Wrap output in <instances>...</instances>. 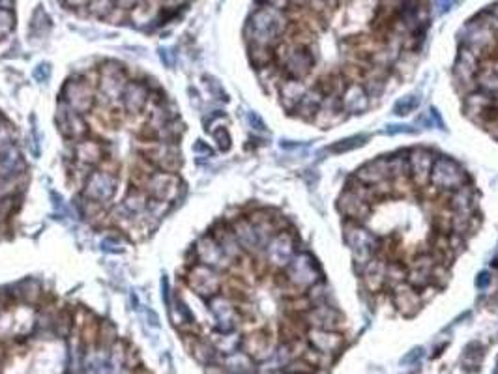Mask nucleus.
I'll return each instance as SVG.
<instances>
[{
  "label": "nucleus",
  "instance_id": "nucleus-6",
  "mask_svg": "<svg viewBox=\"0 0 498 374\" xmlns=\"http://www.w3.org/2000/svg\"><path fill=\"white\" fill-rule=\"evenodd\" d=\"M497 28L493 23H472L468 27L464 28V32H466V45L464 47L472 51L474 55L479 56L484 55V53H489L493 51V47L497 45Z\"/></svg>",
  "mask_w": 498,
  "mask_h": 374
},
{
  "label": "nucleus",
  "instance_id": "nucleus-25",
  "mask_svg": "<svg viewBox=\"0 0 498 374\" xmlns=\"http://www.w3.org/2000/svg\"><path fill=\"white\" fill-rule=\"evenodd\" d=\"M309 342L315 350H319L322 354H334L343 347L341 335L334 331V329H319V327H311L307 331Z\"/></svg>",
  "mask_w": 498,
  "mask_h": 374
},
{
  "label": "nucleus",
  "instance_id": "nucleus-21",
  "mask_svg": "<svg viewBox=\"0 0 498 374\" xmlns=\"http://www.w3.org/2000/svg\"><path fill=\"white\" fill-rule=\"evenodd\" d=\"M232 232H234V236H236L240 247L244 251L255 253L264 249V244H262L259 232H257V226L253 224V221L249 218H242L238 221H234Z\"/></svg>",
  "mask_w": 498,
  "mask_h": 374
},
{
  "label": "nucleus",
  "instance_id": "nucleus-53",
  "mask_svg": "<svg viewBox=\"0 0 498 374\" xmlns=\"http://www.w3.org/2000/svg\"><path fill=\"white\" fill-rule=\"evenodd\" d=\"M188 0H159V4L165 8H180L184 6Z\"/></svg>",
  "mask_w": 498,
  "mask_h": 374
},
{
  "label": "nucleus",
  "instance_id": "nucleus-15",
  "mask_svg": "<svg viewBox=\"0 0 498 374\" xmlns=\"http://www.w3.org/2000/svg\"><path fill=\"white\" fill-rule=\"evenodd\" d=\"M64 103H68L71 109H76L79 115L87 113L94 103V94L92 89L89 86V82L81 81V79H73L66 84L64 89Z\"/></svg>",
  "mask_w": 498,
  "mask_h": 374
},
{
  "label": "nucleus",
  "instance_id": "nucleus-9",
  "mask_svg": "<svg viewBox=\"0 0 498 374\" xmlns=\"http://www.w3.org/2000/svg\"><path fill=\"white\" fill-rule=\"evenodd\" d=\"M116 191V178L105 170H94L87 180L84 195L96 202H107Z\"/></svg>",
  "mask_w": 498,
  "mask_h": 374
},
{
  "label": "nucleus",
  "instance_id": "nucleus-41",
  "mask_svg": "<svg viewBox=\"0 0 498 374\" xmlns=\"http://www.w3.org/2000/svg\"><path fill=\"white\" fill-rule=\"evenodd\" d=\"M116 10L115 0H92L89 4V12L92 15H96L100 19L103 17H109L113 12Z\"/></svg>",
  "mask_w": 498,
  "mask_h": 374
},
{
  "label": "nucleus",
  "instance_id": "nucleus-47",
  "mask_svg": "<svg viewBox=\"0 0 498 374\" xmlns=\"http://www.w3.org/2000/svg\"><path fill=\"white\" fill-rule=\"evenodd\" d=\"M12 146H14V139L10 135V131L6 128H0V154H4Z\"/></svg>",
  "mask_w": 498,
  "mask_h": 374
},
{
  "label": "nucleus",
  "instance_id": "nucleus-44",
  "mask_svg": "<svg viewBox=\"0 0 498 374\" xmlns=\"http://www.w3.org/2000/svg\"><path fill=\"white\" fill-rule=\"evenodd\" d=\"M15 27V17L12 10H0V40L6 38Z\"/></svg>",
  "mask_w": 498,
  "mask_h": 374
},
{
  "label": "nucleus",
  "instance_id": "nucleus-34",
  "mask_svg": "<svg viewBox=\"0 0 498 374\" xmlns=\"http://www.w3.org/2000/svg\"><path fill=\"white\" fill-rule=\"evenodd\" d=\"M476 84L478 90L489 95H498V68H484L479 66L476 75Z\"/></svg>",
  "mask_w": 498,
  "mask_h": 374
},
{
  "label": "nucleus",
  "instance_id": "nucleus-3",
  "mask_svg": "<svg viewBox=\"0 0 498 374\" xmlns=\"http://www.w3.org/2000/svg\"><path fill=\"white\" fill-rule=\"evenodd\" d=\"M431 185L438 191H457L459 187L468 184V176L459 163L450 157H437L429 174Z\"/></svg>",
  "mask_w": 498,
  "mask_h": 374
},
{
  "label": "nucleus",
  "instance_id": "nucleus-39",
  "mask_svg": "<svg viewBox=\"0 0 498 374\" xmlns=\"http://www.w3.org/2000/svg\"><path fill=\"white\" fill-rule=\"evenodd\" d=\"M246 348L249 354H257V355H267L270 352H267L268 348H270V342L264 335L260 334H255V335H249L246 340Z\"/></svg>",
  "mask_w": 498,
  "mask_h": 374
},
{
  "label": "nucleus",
  "instance_id": "nucleus-1",
  "mask_svg": "<svg viewBox=\"0 0 498 374\" xmlns=\"http://www.w3.org/2000/svg\"><path fill=\"white\" fill-rule=\"evenodd\" d=\"M285 27H287V19H285L281 10L272 6H262L251 15V19L247 23V40L251 41L253 45L272 49L273 43L283 34Z\"/></svg>",
  "mask_w": 498,
  "mask_h": 374
},
{
  "label": "nucleus",
  "instance_id": "nucleus-24",
  "mask_svg": "<svg viewBox=\"0 0 498 374\" xmlns=\"http://www.w3.org/2000/svg\"><path fill=\"white\" fill-rule=\"evenodd\" d=\"M306 320L311 327H319V329H334V327L339 324L341 314L337 313V309L330 305V303H322V305L309 307L306 313Z\"/></svg>",
  "mask_w": 498,
  "mask_h": 374
},
{
  "label": "nucleus",
  "instance_id": "nucleus-45",
  "mask_svg": "<svg viewBox=\"0 0 498 374\" xmlns=\"http://www.w3.org/2000/svg\"><path fill=\"white\" fill-rule=\"evenodd\" d=\"M212 137H214V141L218 143L219 150H229L231 148V135H229V131H227V128H223V126H218L216 130H212Z\"/></svg>",
  "mask_w": 498,
  "mask_h": 374
},
{
  "label": "nucleus",
  "instance_id": "nucleus-30",
  "mask_svg": "<svg viewBox=\"0 0 498 374\" xmlns=\"http://www.w3.org/2000/svg\"><path fill=\"white\" fill-rule=\"evenodd\" d=\"M25 170L23 159H21L19 150L12 146L8 148L4 154H0V178H6V180H14Z\"/></svg>",
  "mask_w": 498,
  "mask_h": 374
},
{
  "label": "nucleus",
  "instance_id": "nucleus-43",
  "mask_svg": "<svg viewBox=\"0 0 498 374\" xmlns=\"http://www.w3.org/2000/svg\"><path fill=\"white\" fill-rule=\"evenodd\" d=\"M418 105H420V102H418L416 95H405V97H401V100L394 105V113H396L397 116H405L409 115V113H412V110H416Z\"/></svg>",
  "mask_w": 498,
  "mask_h": 374
},
{
  "label": "nucleus",
  "instance_id": "nucleus-8",
  "mask_svg": "<svg viewBox=\"0 0 498 374\" xmlns=\"http://www.w3.org/2000/svg\"><path fill=\"white\" fill-rule=\"evenodd\" d=\"M315 58L307 47H293L288 49L287 55L283 58V69L291 79H300L304 81L313 69Z\"/></svg>",
  "mask_w": 498,
  "mask_h": 374
},
{
  "label": "nucleus",
  "instance_id": "nucleus-31",
  "mask_svg": "<svg viewBox=\"0 0 498 374\" xmlns=\"http://www.w3.org/2000/svg\"><path fill=\"white\" fill-rule=\"evenodd\" d=\"M210 311L216 314V318L219 320V324L223 326L225 324V329L234 324L236 320V309L232 305L231 301L223 296H212L210 299Z\"/></svg>",
  "mask_w": 498,
  "mask_h": 374
},
{
  "label": "nucleus",
  "instance_id": "nucleus-16",
  "mask_svg": "<svg viewBox=\"0 0 498 374\" xmlns=\"http://www.w3.org/2000/svg\"><path fill=\"white\" fill-rule=\"evenodd\" d=\"M197 257L201 260V264L210 266L214 270H223V268L231 264V260L227 259V255L219 247L214 236H203V238L199 239Z\"/></svg>",
  "mask_w": 498,
  "mask_h": 374
},
{
  "label": "nucleus",
  "instance_id": "nucleus-20",
  "mask_svg": "<svg viewBox=\"0 0 498 374\" xmlns=\"http://www.w3.org/2000/svg\"><path fill=\"white\" fill-rule=\"evenodd\" d=\"M345 110L341 107V102H339V95L335 94H328L324 97V102L317 110V115L313 116V122L322 128V130H328L332 128L334 124H339L345 118Z\"/></svg>",
  "mask_w": 498,
  "mask_h": 374
},
{
  "label": "nucleus",
  "instance_id": "nucleus-17",
  "mask_svg": "<svg viewBox=\"0 0 498 374\" xmlns=\"http://www.w3.org/2000/svg\"><path fill=\"white\" fill-rule=\"evenodd\" d=\"M448 208L457 218H476V210H478V195H476V191L472 189L468 184L459 187L457 191H451L450 206Z\"/></svg>",
  "mask_w": 498,
  "mask_h": 374
},
{
  "label": "nucleus",
  "instance_id": "nucleus-46",
  "mask_svg": "<svg viewBox=\"0 0 498 374\" xmlns=\"http://www.w3.org/2000/svg\"><path fill=\"white\" fill-rule=\"evenodd\" d=\"M34 79L38 82H43V84L51 79V66H49L47 62H45V64H40V66L34 69Z\"/></svg>",
  "mask_w": 498,
  "mask_h": 374
},
{
  "label": "nucleus",
  "instance_id": "nucleus-49",
  "mask_svg": "<svg viewBox=\"0 0 498 374\" xmlns=\"http://www.w3.org/2000/svg\"><path fill=\"white\" fill-rule=\"evenodd\" d=\"M102 247L105 251H111V253H118L122 251V244L118 242V239H113V238H105L102 242Z\"/></svg>",
  "mask_w": 498,
  "mask_h": 374
},
{
  "label": "nucleus",
  "instance_id": "nucleus-2",
  "mask_svg": "<svg viewBox=\"0 0 498 374\" xmlns=\"http://www.w3.org/2000/svg\"><path fill=\"white\" fill-rule=\"evenodd\" d=\"M343 234H345V242L350 247L354 264L363 270L369 260L375 259L381 242L373 232L367 231L362 223H356V221H345Z\"/></svg>",
  "mask_w": 498,
  "mask_h": 374
},
{
  "label": "nucleus",
  "instance_id": "nucleus-13",
  "mask_svg": "<svg viewBox=\"0 0 498 374\" xmlns=\"http://www.w3.org/2000/svg\"><path fill=\"white\" fill-rule=\"evenodd\" d=\"M56 126L62 135L68 139H79L87 133V126L82 122L81 115L64 102L58 103L56 107Z\"/></svg>",
  "mask_w": 498,
  "mask_h": 374
},
{
  "label": "nucleus",
  "instance_id": "nucleus-36",
  "mask_svg": "<svg viewBox=\"0 0 498 374\" xmlns=\"http://www.w3.org/2000/svg\"><path fill=\"white\" fill-rule=\"evenodd\" d=\"M77 157L82 163H96L102 157V146L94 141H84L77 146Z\"/></svg>",
  "mask_w": 498,
  "mask_h": 374
},
{
  "label": "nucleus",
  "instance_id": "nucleus-18",
  "mask_svg": "<svg viewBox=\"0 0 498 374\" xmlns=\"http://www.w3.org/2000/svg\"><path fill=\"white\" fill-rule=\"evenodd\" d=\"M178 178L171 172H157L148 180V193L157 202H171L178 193Z\"/></svg>",
  "mask_w": 498,
  "mask_h": 374
},
{
  "label": "nucleus",
  "instance_id": "nucleus-4",
  "mask_svg": "<svg viewBox=\"0 0 498 374\" xmlns=\"http://www.w3.org/2000/svg\"><path fill=\"white\" fill-rule=\"evenodd\" d=\"M288 283L300 290H309L321 281V268L309 253H296L285 268Z\"/></svg>",
  "mask_w": 498,
  "mask_h": 374
},
{
  "label": "nucleus",
  "instance_id": "nucleus-29",
  "mask_svg": "<svg viewBox=\"0 0 498 374\" xmlns=\"http://www.w3.org/2000/svg\"><path fill=\"white\" fill-rule=\"evenodd\" d=\"M122 102L124 107L130 110V113H139L146 105V102H148V89H146V84L139 81L128 82L122 92Z\"/></svg>",
  "mask_w": 498,
  "mask_h": 374
},
{
  "label": "nucleus",
  "instance_id": "nucleus-48",
  "mask_svg": "<svg viewBox=\"0 0 498 374\" xmlns=\"http://www.w3.org/2000/svg\"><path fill=\"white\" fill-rule=\"evenodd\" d=\"M205 81H206V86L210 89L212 94L219 95V100H227L225 92H223V89L219 86V82L216 81V79H212V77H205Z\"/></svg>",
  "mask_w": 498,
  "mask_h": 374
},
{
  "label": "nucleus",
  "instance_id": "nucleus-50",
  "mask_svg": "<svg viewBox=\"0 0 498 374\" xmlns=\"http://www.w3.org/2000/svg\"><path fill=\"white\" fill-rule=\"evenodd\" d=\"M489 285H491V273L479 272L478 277H476V286H478L479 290H482V288H487Z\"/></svg>",
  "mask_w": 498,
  "mask_h": 374
},
{
  "label": "nucleus",
  "instance_id": "nucleus-7",
  "mask_svg": "<svg viewBox=\"0 0 498 374\" xmlns=\"http://www.w3.org/2000/svg\"><path fill=\"white\" fill-rule=\"evenodd\" d=\"M267 259L273 268H287L288 262L296 255V239L288 231H281L273 234V238L268 242Z\"/></svg>",
  "mask_w": 498,
  "mask_h": 374
},
{
  "label": "nucleus",
  "instance_id": "nucleus-32",
  "mask_svg": "<svg viewBox=\"0 0 498 374\" xmlns=\"http://www.w3.org/2000/svg\"><path fill=\"white\" fill-rule=\"evenodd\" d=\"M152 157H154V161H156L165 172H171L174 170L180 165V150L177 146H172V144H161V146H157L154 152H152Z\"/></svg>",
  "mask_w": 498,
  "mask_h": 374
},
{
  "label": "nucleus",
  "instance_id": "nucleus-28",
  "mask_svg": "<svg viewBox=\"0 0 498 374\" xmlns=\"http://www.w3.org/2000/svg\"><path fill=\"white\" fill-rule=\"evenodd\" d=\"M306 92H307V86L304 84V81L287 77V79H285V81H281V84H280V95H281V103H283V107L293 113L294 107L300 103V100L304 97Z\"/></svg>",
  "mask_w": 498,
  "mask_h": 374
},
{
  "label": "nucleus",
  "instance_id": "nucleus-27",
  "mask_svg": "<svg viewBox=\"0 0 498 374\" xmlns=\"http://www.w3.org/2000/svg\"><path fill=\"white\" fill-rule=\"evenodd\" d=\"M324 90L322 86H313V89H307V92L304 94V97L300 100V103L294 107V115H298L304 120H313V116L317 115V110L324 102Z\"/></svg>",
  "mask_w": 498,
  "mask_h": 374
},
{
  "label": "nucleus",
  "instance_id": "nucleus-57",
  "mask_svg": "<svg viewBox=\"0 0 498 374\" xmlns=\"http://www.w3.org/2000/svg\"><path fill=\"white\" fill-rule=\"evenodd\" d=\"M14 8V0H0V10H12Z\"/></svg>",
  "mask_w": 498,
  "mask_h": 374
},
{
  "label": "nucleus",
  "instance_id": "nucleus-55",
  "mask_svg": "<svg viewBox=\"0 0 498 374\" xmlns=\"http://www.w3.org/2000/svg\"><path fill=\"white\" fill-rule=\"evenodd\" d=\"M410 128L407 126H392V130H386V133H410Z\"/></svg>",
  "mask_w": 498,
  "mask_h": 374
},
{
  "label": "nucleus",
  "instance_id": "nucleus-38",
  "mask_svg": "<svg viewBox=\"0 0 498 374\" xmlns=\"http://www.w3.org/2000/svg\"><path fill=\"white\" fill-rule=\"evenodd\" d=\"M367 143V137L365 135H356L350 137V139H343L339 143H335L330 146V152L332 154H347V152H352V150L360 148L363 144Z\"/></svg>",
  "mask_w": 498,
  "mask_h": 374
},
{
  "label": "nucleus",
  "instance_id": "nucleus-51",
  "mask_svg": "<svg viewBox=\"0 0 498 374\" xmlns=\"http://www.w3.org/2000/svg\"><path fill=\"white\" fill-rule=\"evenodd\" d=\"M143 0H115V4L118 10H133L141 4Z\"/></svg>",
  "mask_w": 498,
  "mask_h": 374
},
{
  "label": "nucleus",
  "instance_id": "nucleus-59",
  "mask_svg": "<svg viewBox=\"0 0 498 374\" xmlns=\"http://www.w3.org/2000/svg\"><path fill=\"white\" fill-rule=\"evenodd\" d=\"M288 2H293V4H304V0H288Z\"/></svg>",
  "mask_w": 498,
  "mask_h": 374
},
{
  "label": "nucleus",
  "instance_id": "nucleus-22",
  "mask_svg": "<svg viewBox=\"0 0 498 374\" xmlns=\"http://www.w3.org/2000/svg\"><path fill=\"white\" fill-rule=\"evenodd\" d=\"M102 92L109 100H116L118 95H122L126 89V75L122 68L115 64V62H107L102 68Z\"/></svg>",
  "mask_w": 498,
  "mask_h": 374
},
{
  "label": "nucleus",
  "instance_id": "nucleus-33",
  "mask_svg": "<svg viewBox=\"0 0 498 374\" xmlns=\"http://www.w3.org/2000/svg\"><path fill=\"white\" fill-rule=\"evenodd\" d=\"M216 238V242L219 244V247L223 249V253L227 255V259L231 260H236L240 259V255H242V247H240L238 244V239H236V236H234V232L229 231V229H223V231H219V234H216L214 236Z\"/></svg>",
  "mask_w": 498,
  "mask_h": 374
},
{
  "label": "nucleus",
  "instance_id": "nucleus-35",
  "mask_svg": "<svg viewBox=\"0 0 498 374\" xmlns=\"http://www.w3.org/2000/svg\"><path fill=\"white\" fill-rule=\"evenodd\" d=\"M148 208V198L144 193H131L130 197L126 198L122 202V210L130 215V218H137V215H143L144 211Z\"/></svg>",
  "mask_w": 498,
  "mask_h": 374
},
{
  "label": "nucleus",
  "instance_id": "nucleus-14",
  "mask_svg": "<svg viewBox=\"0 0 498 374\" xmlns=\"http://www.w3.org/2000/svg\"><path fill=\"white\" fill-rule=\"evenodd\" d=\"M339 102L345 115H362L363 110L369 109L371 97L363 89L362 82H347L339 94Z\"/></svg>",
  "mask_w": 498,
  "mask_h": 374
},
{
  "label": "nucleus",
  "instance_id": "nucleus-23",
  "mask_svg": "<svg viewBox=\"0 0 498 374\" xmlns=\"http://www.w3.org/2000/svg\"><path fill=\"white\" fill-rule=\"evenodd\" d=\"M356 180L365 185H376L384 180H392V169H389V157H381L375 161H369L362 169L356 172Z\"/></svg>",
  "mask_w": 498,
  "mask_h": 374
},
{
  "label": "nucleus",
  "instance_id": "nucleus-5",
  "mask_svg": "<svg viewBox=\"0 0 498 374\" xmlns=\"http://www.w3.org/2000/svg\"><path fill=\"white\" fill-rule=\"evenodd\" d=\"M479 71V60L478 56L466 47L461 49L455 66H453V79H455V86L461 94H471L474 90H478L476 84V75Z\"/></svg>",
  "mask_w": 498,
  "mask_h": 374
},
{
  "label": "nucleus",
  "instance_id": "nucleus-12",
  "mask_svg": "<svg viewBox=\"0 0 498 374\" xmlns=\"http://www.w3.org/2000/svg\"><path fill=\"white\" fill-rule=\"evenodd\" d=\"M435 159H437L435 154L425 148H414L409 152L410 178H412V182L418 187H423V185L429 182V174Z\"/></svg>",
  "mask_w": 498,
  "mask_h": 374
},
{
  "label": "nucleus",
  "instance_id": "nucleus-58",
  "mask_svg": "<svg viewBox=\"0 0 498 374\" xmlns=\"http://www.w3.org/2000/svg\"><path fill=\"white\" fill-rule=\"evenodd\" d=\"M455 0H440V6H442V12H448L451 6H453Z\"/></svg>",
  "mask_w": 498,
  "mask_h": 374
},
{
  "label": "nucleus",
  "instance_id": "nucleus-10",
  "mask_svg": "<svg viewBox=\"0 0 498 374\" xmlns=\"http://www.w3.org/2000/svg\"><path fill=\"white\" fill-rule=\"evenodd\" d=\"M190 286L199 294V296H216L221 286L218 270H214L210 266L199 264L190 272Z\"/></svg>",
  "mask_w": 498,
  "mask_h": 374
},
{
  "label": "nucleus",
  "instance_id": "nucleus-11",
  "mask_svg": "<svg viewBox=\"0 0 498 374\" xmlns=\"http://www.w3.org/2000/svg\"><path fill=\"white\" fill-rule=\"evenodd\" d=\"M497 109L495 97L485 94L482 90H474L471 94L464 95V113L466 116L478 124H485L493 115V110Z\"/></svg>",
  "mask_w": 498,
  "mask_h": 374
},
{
  "label": "nucleus",
  "instance_id": "nucleus-19",
  "mask_svg": "<svg viewBox=\"0 0 498 374\" xmlns=\"http://www.w3.org/2000/svg\"><path fill=\"white\" fill-rule=\"evenodd\" d=\"M394 305L397 307V311L403 313L405 316H412L420 311L422 307V296H420V290H416L414 286H410L409 283H401L394 288Z\"/></svg>",
  "mask_w": 498,
  "mask_h": 374
},
{
  "label": "nucleus",
  "instance_id": "nucleus-52",
  "mask_svg": "<svg viewBox=\"0 0 498 374\" xmlns=\"http://www.w3.org/2000/svg\"><path fill=\"white\" fill-rule=\"evenodd\" d=\"M247 120H249V124L253 126V130H257V131H264L267 130V126H264V122L260 120L259 116L255 115V113H249L247 115Z\"/></svg>",
  "mask_w": 498,
  "mask_h": 374
},
{
  "label": "nucleus",
  "instance_id": "nucleus-37",
  "mask_svg": "<svg viewBox=\"0 0 498 374\" xmlns=\"http://www.w3.org/2000/svg\"><path fill=\"white\" fill-rule=\"evenodd\" d=\"M407 275H409V270L405 266L399 264V262H389L388 268H386V285L396 288L397 285L407 283Z\"/></svg>",
  "mask_w": 498,
  "mask_h": 374
},
{
  "label": "nucleus",
  "instance_id": "nucleus-26",
  "mask_svg": "<svg viewBox=\"0 0 498 374\" xmlns=\"http://www.w3.org/2000/svg\"><path fill=\"white\" fill-rule=\"evenodd\" d=\"M386 268H388V264L383 259H376V257L365 264V268L362 270V277L367 292H378L386 286Z\"/></svg>",
  "mask_w": 498,
  "mask_h": 374
},
{
  "label": "nucleus",
  "instance_id": "nucleus-42",
  "mask_svg": "<svg viewBox=\"0 0 498 374\" xmlns=\"http://www.w3.org/2000/svg\"><path fill=\"white\" fill-rule=\"evenodd\" d=\"M251 60L255 66H259V69L267 68V66H270L273 60L272 49L259 47V45H251Z\"/></svg>",
  "mask_w": 498,
  "mask_h": 374
},
{
  "label": "nucleus",
  "instance_id": "nucleus-54",
  "mask_svg": "<svg viewBox=\"0 0 498 374\" xmlns=\"http://www.w3.org/2000/svg\"><path fill=\"white\" fill-rule=\"evenodd\" d=\"M92 0H66V4L69 8H89Z\"/></svg>",
  "mask_w": 498,
  "mask_h": 374
},
{
  "label": "nucleus",
  "instance_id": "nucleus-40",
  "mask_svg": "<svg viewBox=\"0 0 498 374\" xmlns=\"http://www.w3.org/2000/svg\"><path fill=\"white\" fill-rule=\"evenodd\" d=\"M330 299V290H328L326 283L319 281L317 285H313L309 288V294H307V301L313 305H322V303H328Z\"/></svg>",
  "mask_w": 498,
  "mask_h": 374
},
{
  "label": "nucleus",
  "instance_id": "nucleus-56",
  "mask_svg": "<svg viewBox=\"0 0 498 374\" xmlns=\"http://www.w3.org/2000/svg\"><path fill=\"white\" fill-rule=\"evenodd\" d=\"M161 60H163L167 66H172L171 51H169V49H161Z\"/></svg>",
  "mask_w": 498,
  "mask_h": 374
}]
</instances>
